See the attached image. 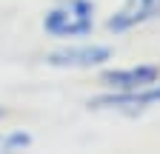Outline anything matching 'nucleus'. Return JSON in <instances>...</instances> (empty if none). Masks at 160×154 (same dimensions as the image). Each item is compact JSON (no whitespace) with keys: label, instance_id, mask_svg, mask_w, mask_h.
Here are the masks:
<instances>
[{"label":"nucleus","instance_id":"f03ea898","mask_svg":"<svg viewBox=\"0 0 160 154\" xmlns=\"http://www.w3.org/2000/svg\"><path fill=\"white\" fill-rule=\"evenodd\" d=\"M112 57V49L106 46H72L63 51L49 54V66H63V69H92L97 63H106Z\"/></svg>","mask_w":160,"mask_h":154},{"label":"nucleus","instance_id":"6e6552de","mask_svg":"<svg viewBox=\"0 0 160 154\" xmlns=\"http://www.w3.org/2000/svg\"><path fill=\"white\" fill-rule=\"evenodd\" d=\"M0 140H3V137H0Z\"/></svg>","mask_w":160,"mask_h":154},{"label":"nucleus","instance_id":"7ed1b4c3","mask_svg":"<svg viewBox=\"0 0 160 154\" xmlns=\"http://www.w3.org/2000/svg\"><path fill=\"white\" fill-rule=\"evenodd\" d=\"M154 17H160V0H126V6L109 20V29L126 31L146 20H154Z\"/></svg>","mask_w":160,"mask_h":154},{"label":"nucleus","instance_id":"0eeeda50","mask_svg":"<svg viewBox=\"0 0 160 154\" xmlns=\"http://www.w3.org/2000/svg\"><path fill=\"white\" fill-rule=\"evenodd\" d=\"M3 114H6V111H3V108H0V117H3Z\"/></svg>","mask_w":160,"mask_h":154},{"label":"nucleus","instance_id":"423d86ee","mask_svg":"<svg viewBox=\"0 0 160 154\" xmlns=\"http://www.w3.org/2000/svg\"><path fill=\"white\" fill-rule=\"evenodd\" d=\"M29 143H32V137H29V134L17 131V134H9V137H3V140H0V148H26Z\"/></svg>","mask_w":160,"mask_h":154},{"label":"nucleus","instance_id":"20e7f679","mask_svg":"<svg viewBox=\"0 0 160 154\" xmlns=\"http://www.w3.org/2000/svg\"><path fill=\"white\" fill-rule=\"evenodd\" d=\"M157 77H160V69L157 66H134V69L106 71L103 74V83L109 89H120V91H137V89L152 86Z\"/></svg>","mask_w":160,"mask_h":154},{"label":"nucleus","instance_id":"39448f33","mask_svg":"<svg viewBox=\"0 0 160 154\" xmlns=\"http://www.w3.org/2000/svg\"><path fill=\"white\" fill-rule=\"evenodd\" d=\"M152 103H160V83H152V86L137 89V91H120V94L100 97V100H94V108H123V106L143 108Z\"/></svg>","mask_w":160,"mask_h":154},{"label":"nucleus","instance_id":"f257e3e1","mask_svg":"<svg viewBox=\"0 0 160 154\" xmlns=\"http://www.w3.org/2000/svg\"><path fill=\"white\" fill-rule=\"evenodd\" d=\"M92 23L94 6L89 0H63L43 17V29L52 37H83L92 31Z\"/></svg>","mask_w":160,"mask_h":154}]
</instances>
